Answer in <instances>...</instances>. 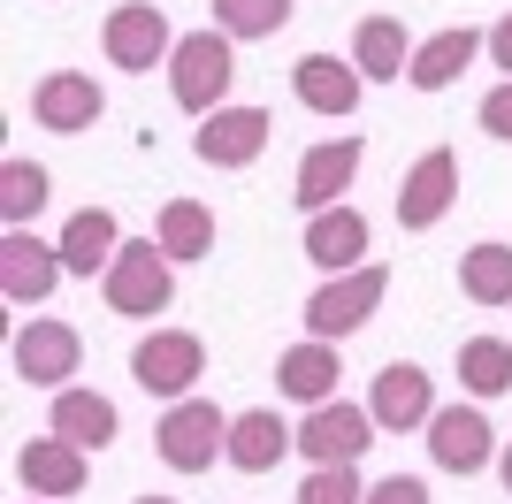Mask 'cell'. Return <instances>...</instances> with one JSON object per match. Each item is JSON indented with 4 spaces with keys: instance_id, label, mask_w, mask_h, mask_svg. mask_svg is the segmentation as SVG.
<instances>
[{
    "instance_id": "cell-1",
    "label": "cell",
    "mask_w": 512,
    "mask_h": 504,
    "mask_svg": "<svg viewBox=\"0 0 512 504\" xmlns=\"http://www.w3.org/2000/svg\"><path fill=\"white\" fill-rule=\"evenodd\" d=\"M230 84H237V39L230 31H184L169 54V100L184 107V115H199L207 123L214 107H230Z\"/></svg>"
},
{
    "instance_id": "cell-2",
    "label": "cell",
    "mask_w": 512,
    "mask_h": 504,
    "mask_svg": "<svg viewBox=\"0 0 512 504\" xmlns=\"http://www.w3.org/2000/svg\"><path fill=\"white\" fill-rule=\"evenodd\" d=\"M100 298H107V314H123V321L169 314V298H176V260L153 245V237H123L115 268L100 275Z\"/></svg>"
},
{
    "instance_id": "cell-3",
    "label": "cell",
    "mask_w": 512,
    "mask_h": 504,
    "mask_svg": "<svg viewBox=\"0 0 512 504\" xmlns=\"http://www.w3.org/2000/svg\"><path fill=\"white\" fill-rule=\"evenodd\" d=\"M383 298H390V268H352V275H321V291L306 298V336H321V344H344V336H360L367 321L383 314Z\"/></svg>"
},
{
    "instance_id": "cell-4",
    "label": "cell",
    "mask_w": 512,
    "mask_h": 504,
    "mask_svg": "<svg viewBox=\"0 0 512 504\" xmlns=\"http://www.w3.org/2000/svg\"><path fill=\"white\" fill-rule=\"evenodd\" d=\"M153 451H161V466H169V474H207L214 459H230V413L192 390V398H176L169 413H161Z\"/></svg>"
},
{
    "instance_id": "cell-5",
    "label": "cell",
    "mask_w": 512,
    "mask_h": 504,
    "mask_svg": "<svg viewBox=\"0 0 512 504\" xmlns=\"http://www.w3.org/2000/svg\"><path fill=\"white\" fill-rule=\"evenodd\" d=\"M199 375H207V344H199V329H146V336H138V352H130V382H138L146 398H161V405L192 398Z\"/></svg>"
},
{
    "instance_id": "cell-6",
    "label": "cell",
    "mask_w": 512,
    "mask_h": 504,
    "mask_svg": "<svg viewBox=\"0 0 512 504\" xmlns=\"http://www.w3.org/2000/svg\"><path fill=\"white\" fill-rule=\"evenodd\" d=\"M100 54H107V69L153 77V69H169L176 31H169V16H161L153 0H115V8H107V23H100Z\"/></svg>"
},
{
    "instance_id": "cell-7",
    "label": "cell",
    "mask_w": 512,
    "mask_h": 504,
    "mask_svg": "<svg viewBox=\"0 0 512 504\" xmlns=\"http://www.w3.org/2000/svg\"><path fill=\"white\" fill-rule=\"evenodd\" d=\"M8 367H16L23 390H69V375L85 367V336L54 314H31L16 329V344H8Z\"/></svg>"
},
{
    "instance_id": "cell-8",
    "label": "cell",
    "mask_w": 512,
    "mask_h": 504,
    "mask_svg": "<svg viewBox=\"0 0 512 504\" xmlns=\"http://www.w3.org/2000/svg\"><path fill=\"white\" fill-rule=\"evenodd\" d=\"M375 413L367 405H352V398H329V405H306V420H299V459L306 466H360L367 451H375Z\"/></svg>"
},
{
    "instance_id": "cell-9",
    "label": "cell",
    "mask_w": 512,
    "mask_h": 504,
    "mask_svg": "<svg viewBox=\"0 0 512 504\" xmlns=\"http://www.w3.org/2000/svg\"><path fill=\"white\" fill-rule=\"evenodd\" d=\"M421 436H428V459L444 466V474H459V482H467V474H482V466H497V428H490V413H482L474 398L436 405Z\"/></svg>"
},
{
    "instance_id": "cell-10",
    "label": "cell",
    "mask_w": 512,
    "mask_h": 504,
    "mask_svg": "<svg viewBox=\"0 0 512 504\" xmlns=\"http://www.w3.org/2000/svg\"><path fill=\"white\" fill-rule=\"evenodd\" d=\"M360 161H367V138H360V130H344V138H314V146L299 153V176H291V207H299V214L344 207V191H352Z\"/></svg>"
},
{
    "instance_id": "cell-11",
    "label": "cell",
    "mask_w": 512,
    "mask_h": 504,
    "mask_svg": "<svg viewBox=\"0 0 512 504\" xmlns=\"http://www.w3.org/2000/svg\"><path fill=\"white\" fill-rule=\"evenodd\" d=\"M268 138H276V115L268 107H214L207 123L192 130V153L207 168H222V176H237V168H253L260 153H268Z\"/></svg>"
},
{
    "instance_id": "cell-12",
    "label": "cell",
    "mask_w": 512,
    "mask_h": 504,
    "mask_svg": "<svg viewBox=\"0 0 512 504\" xmlns=\"http://www.w3.org/2000/svg\"><path fill=\"white\" fill-rule=\"evenodd\" d=\"M100 115H107V92L92 84V69H46L31 84V123L54 130V138H85Z\"/></svg>"
},
{
    "instance_id": "cell-13",
    "label": "cell",
    "mask_w": 512,
    "mask_h": 504,
    "mask_svg": "<svg viewBox=\"0 0 512 504\" xmlns=\"http://www.w3.org/2000/svg\"><path fill=\"white\" fill-rule=\"evenodd\" d=\"M451 207H459V153H451V146H428L421 161L398 176V230L421 237V230H436Z\"/></svg>"
},
{
    "instance_id": "cell-14",
    "label": "cell",
    "mask_w": 512,
    "mask_h": 504,
    "mask_svg": "<svg viewBox=\"0 0 512 504\" xmlns=\"http://www.w3.org/2000/svg\"><path fill=\"white\" fill-rule=\"evenodd\" d=\"M62 275H69L62 245H46L39 230H8L0 237V298H8V306H46Z\"/></svg>"
},
{
    "instance_id": "cell-15",
    "label": "cell",
    "mask_w": 512,
    "mask_h": 504,
    "mask_svg": "<svg viewBox=\"0 0 512 504\" xmlns=\"http://www.w3.org/2000/svg\"><path fill=\"white\" fill-rule=\"evenodd\" d=\"M367 413H375L383 436H413V428H428V413H436V375L413 367V359H390L383 375H375V390H367Z\"/></svg>"
},
{
    "instance_id": "cell-16",
    "label": "cell",
    "mask_w": 512,
    "mask_h": 504,
    "mask_svg": "<svg viewBox=\"0 0 512 504\" xmlns=\"http://www.w3.org/2000/svg\"><path fill=\"white\" fill-rule=\"evenodd\" d=\"M291 92H299L306 115H329V123H344V115H360L367 77L352 69V54H299V62H291Z\"/></svg>"
},
{
    "instance_id": "cell-17",
    "label": "cell",
    "mask_w": 512,
    "mask_h": 504,
    "mask_svg": "<svg viewBox=\"0 0 512 504\" xmlns=\"http://www.w3.org/2000/svg\"><path fill=\"white\" fill-rule=\"evenodd\" d=\"M92 451H77L69 436H31L16 451V482H23V497H46V504H62V497H85V474H92Z\"/></svg>"
},
{
    "instance_id": "cell-18",
    "label": "cell",
    "mask_w": 512,
    "mask_h": 504,
    "mask_svg": "<svg viewBox=\"0 0 512 504\" xmlns=\"http://www.w3.org/2000/svg\"><path fill=\"white\" fill-rule=\"evenodd\" d=\"M306 260H314L321 275H352V268H367V245H375V230H367V214L344 199V207H321V214H306Z\"/></svg>"
},
{
    "instance_id": "cell-19",
    "label": "cell",
    "mask_w": 512,
    "mask_h": 504,
    "mask_svg": "<svg viewBox=\"0 0 512 504\" xmlns=\"http://www.w3.org/2000/svg\"><path fill=\"white\" fill-rule=\"evenodd\" d=\"M474 54H490V31H474V23H444V31H428V39L413 46L406 84H413V92H451V84L474 69Z\"/></svg>"
},
{
    "instance_id": "cell-20",
    "label": "cell",
    "mask_w": 512,
    "mask_h": 504,
    "mask_svg": "<svg viewBox=\"0 0 512 504\" xmlns=\"http://www.w3.org/2000/svg\"><path fill=\"white\" fill-rule=\"evenodd\" d=\"M291 451H299V428H291L276 405L230 413V466H237V474H276Z\"/></svg>"
},
{
    "instance_id": "cell-21",
    "label": "cell",
    "mask_w": 512,
    "mask_h": 504,
    "mask_svg": "<svg viewBox=\"0 0 512 504\" xmlns=\"http://www.w3.org/2000/svg\"><path fill=\"white\" fill-rule=\"evenodd\" d=\"M46 428L69 436L77 451H107V443L123 436V413H115V398L85 390V382H69V390H54V405H46Z\"/></svg>"
},
{
    "instance_id": "cell-22",
    "label": "cell",
    "mask_w": 512,
    "mask_h": 504,
    "mask_svg": "<svg viewBox=\"0 0 512 504\" xmlns=\"http://www.w3.org/2000/svg\"><path fill=\"white\" fill-rule=\"evenodd\" d=\"M337 375H344V359H337V344H321V336H299V344L276 359V390L291 405H329L337 398Z\"/></svg>"
},
{
    "instance_id": "cell-23",
    "label": "cell",
    "mask_w": 512,
    "mask_h": 504,
    "mask_svg": "<svg viewBox=\"0 0 512 504\" xmlns=\"http://www.w3.org/2000/svg\"><path fill=\"white\" fill-rule=\"evenodd\" d=\"M413 31L398 16H360V31H352V69H360L367 84H398L413 69Z\"/></svg>"
},
{
    "instance_id": "cell-24",
    "label": "cell",
    "mask_w": 512,
    "mask_h": 504,
    "mask_svg": "<svg viewBox=\"0 0 512 504\" xmlns=\"http://www.w3.org/2000/svg\"><path fill=\"white\" fill-rule=\"evenodd\" d=\"M54 245H62L69 275H107V268H115V252H123V222H115L107 207H77Z\"/></svg>"
},
{
    "instance_id": "cell-25",
    "label": "cell",
    "mask_w": 512,
    "mask_h": 504,
    "mask_svg": "<svg viewBox=\"0 0 512 504\" xmlns=\"http://www.w3.org/2000/svg\"><path fill=\"white\" fill-rule=\"evenodd\" d=\"M153 245L169 252L176 268H184V260H207V252H214V207H207V199H161V214H153Z\"/></svg>"
},
{
    "instance_id": "cell-26",
    "label": "cell",
    "mask_w": 512,
    "mask_h": 504,
    "mask_svg": "<svg viewBox=\"0 0 512 504\" xmlns=\"http://www.w3.org/2000/svg\"><path fill=\"white\" fill-rule=\"evenodd\" d=\"M459 291L474 306H512V245L505 237H482V245L459 252Z\"/></svg>"
},
{
    "instance_id": "cell-27",
    "label": "cell",
    "mask_w": 512,
    "mask_h": 504,
    "mask_svg": "<svg viewBox=\"0 0 512 504\" xmlns=\"http://www.w3.org/2000/svg\"><path fill=\"white\" fill-rule=\"evenodd\" d=\"M459 390H467L474 405H490L512 390V344L505 336H467L459 344Z\"/></svg>"
},
{
    "instance_id": "cell-28",
    "label": "cell",
    "mask_w": 512,
    "mask_h": 504,
    "mask_svg": "<svg viewBox=\"0 0 512 504\" xmlns=\"http://www.w3.org/2000/svg\"><path fill=\"white\" fill-rule=\"evenodd\" d=\"M54 199V176L39 161H0V222L8 230H31V214Z\"/></svg>"
},
{
    "instance_id": "cell-29",
    "label": "cell",
    "mask_w": 512,
    "mask_h": 504,
    "mask_svg": "<svg viewBox=\"0 0 512 504\" xmlns=\"http://www.w3.org/2000/svg\"><path fill=\"white\" fill-rule=\"evenodd\" d=\"M207 8H214V31H230L237 46L276 39L283 23H291V0H207Z\"/></svg>"
},
{
    "instance_id": "cell-30",
    "label": "cell",
    "mask_w": 512,
    "mask_h": 504,
    "mask_svg": "<svg viewBox=\"0 0 512 504\" xmlns=\"http://www.w3.org/2000/svg\"><path fill=\"white\" fill-rule=\"evenodd\" d=\"M299 504H367V482H360V466H306V482H299Z\"/></svg>"
},
{
    "instance_id": "cell-31",
    "label": "cell",
    "mask_w": 512,
    "mask_h": 504,
    "mask_svg": "<svg viewBox=\"0 0 512 504\" xmlns=\"http://www.w3.org/2000/svg\"><path fill=\"white\" fill-rule=\"evenodd\" d=\"M367 504H436V497L421 474H383V482H367Z\"/></svg>"
},
{
    "instance_id": "cell-32",
    "label": "cell",
    "mask_w": 512,
    "mask_h": 504,
    "mask_svg": "<svg viewBox=\"0 0 512 504\" xmlns=\"http://www.w3.org/2000/svg\"><path fill=\"white\" fill-rule=\"evenodd\" d=\"M474 115H482V130H490V138H505V146H512V77H505V84H490Z\"/></svg>"
},
{
    "instance_id": "cell-33",
    "label": "cell",
    "mask_w": 512,
    "mask_h": 504,
    "mask_svg": "<svg viewBox=\"0 0 512 504\" xmlns=\"http://www.w3.org/2000/svg\"><path fill=\"white\" fill-rule=\"evenodd\" d=\"M490 62H497V69L512 77V8H505L497 23H490Z\"/></svg>"
},
{
    "instance_id": "cell-34",
    "label": "cell",
    "mask_w": 512,
    "mask_h": 504,
    "mask_svg": "<svg viewBox=\"0 0 512 504\" xmlns=\"http://www.w3.org/2000/svg\"><path fill=\"white\" fill-rule=\"evenodd\" d=\"M497 482H505V497H512V436L497 443Z\"/></svg>"
},
{
    "instance_id": "cell-35",
    "label": "cell",
    "mask_w": 512,
    "mask_h": 504,
    "mask_svg": "<svg viewBox=\"0 0 512 504\" xmlns=\"http://www.w3.org/2000/svg\"><path fill=\"white\" fill-rule=\"evenodd\" d=\"M130 504H176V497H130Z\"/></svg>"
},
{
    "instance_id": "cell-36",
    "label": "cell",
    "mask_w": 512,
    "mask_h": 504,
    "mask_svg": "<svg viewBox=\"0 0 512 504\" xmlns=\"http://www.w3.org/2000/svg\"><path fill=\"white\" fill-rule=\"evenodd\" d=\"M16 504H46V497H16Z\"/></svg>"
}]
</instances>
